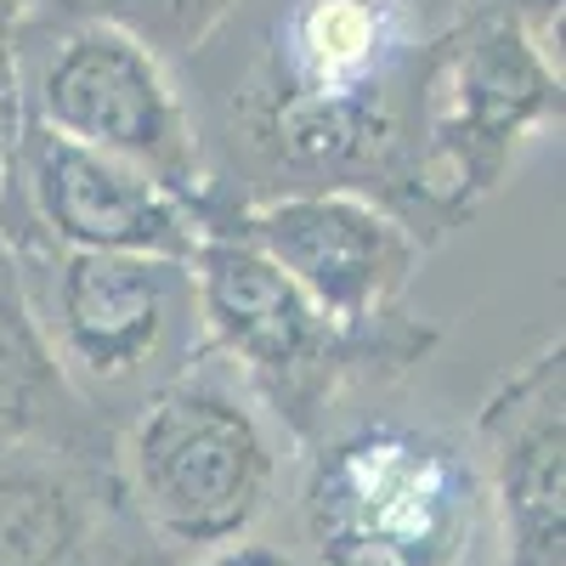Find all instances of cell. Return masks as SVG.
Listing matches in <instances>:
<instances>
[{
    "label": "cell",
    "mask_w": 566,
    "mask_h": 566,
    "mask_svg": "<svg viewBox=\"0 0 566 566\" xmlns=\"http://www.w3.org/2000/svg\"><path fill=\"white\" fill-rule=\"evenodd\" d=\"M431 34L408 0H272L216 91L221 205L363 193L402 216Z\"/></svg>",
    "instance_id": "cell-1"
},
{
    "label": "cell",
    "mask_w": 566,
    "mask_h": 566,
    "mask_svg": "<svg viewBox=\"0 0 566 566\" xmlns=\"http://www.w3.org/2000/svg\"><path fill=\"white\" fill-rule=\"evenodd\" d=\"M290 566H504L464 419L363 391L290 453Z\"/></svg>",
    "instance_id": "cell-2"
},
{
    "label": "cell",
    "mask_w": 566,
    "mask_h": 566,
    "mask_svg": "<svg viewBox=\"0 0 566 566\" xmlns=\"http://www.w3.org/2000/svg\"><path fill=\"white\" fill-rule=\"evenodd\" d=\"M290 453V437L244 374L210 346L114 437L130 515L181 566L261 538V522L283 499Z\"/></svg>",
    "instance_id": "cell-3"
},
{
    "label": "cell",
    "mask_w": 566,
    "mask_h": 566,
    "mask_svg": "<svg viewBox=\"0 0 566 566\" xmlns=\"http://www.w3.org/2000/svg\"><path fill=\"white\" fill-rule=\"evenodd\" d=\"M187 266L199 290L205 346L244 374L290 448L312 442L352 397L397 386L437 346V328L419 317H402L386 335H346L227 221L199 232Z\"/></svg>",
    "instance_id": "cell-4"
},
{
    "label": "cell",
    "mask_w": 566,
    "mask_h": 566,
    "mask_svg": "<svg viewBox=\"0 0 566 566\" xmlns=\"http://www.w3.org/2000/svg\"><path fill=\"white\" fill-rule=\"evenodd\" d=\"M18 266L40 340L74 397L119 424L205 352L193 266L165 255H97L40 239H0Z\"/></svg>",
    "instance_id": "cell-5"
},
{
    "label": "cell",
    "mask_w": 566,
    "mask_h": 566,
    "mask_svg": "<svg viewBox=\"0 0 566 566\" xmlns=\"http://www.w3.org/2000/svg\"><path fill=\"white\" fill-rule=\"evenodd\" d=\"M560 125V69L499 7H470L431 34L413 103V159L402 221L419 244L476 216L515 159V148Z\"/></svg>",
    "instance_id": "cell-6"
},
{
    "label": "cell",
    "mask_w": 566,
    "mask_h": 566,
    "mask_svg": "<svg viewBox=\"0 0 566 566\" xmlns=\"http://www.w3.org/2000/svg\"><path fill=\"white\" fill-rule=\"evenodd\" d=\"M12 103L23 119L159 181L170 199L199 210V227L221 205L205 130L170 69L108 23L23 7L12 40Z\"/></svg>",
    "instance_id": "cell-7"
},
{
    "label": "cell",
    "mask_w": 566,
    "mask_h": 566,
    "mask_svg": "<svg viewBox=\"0 0 566 566\" xmlns=\"http://www.w3.org/2000/svg\"><path fill=\"white\" fill-rule=\"evenodd\" d=\"M199 232V210L170 199L159 181L23 119L12 103L7 170H0V239L193 261Z\"/></svg>",
    "instance_id": "cell-8"
},
{
    "label": "cell",
    "mask_w": 566,
    "mask_h": 566,
    "mask_svg": "<svg viewBox=\"0 0 566 566\" xmlns=\"http://www.w3.org/2000/svg\"><path fill=\"white\" fill-rule=\"evenodd\" d=\"M227 221L255 244L295 290L346 335H386L397 328L402 295L424 261L419 232L363 193H283L261 205H221L205 216Z\"/></svg>",
    "instance_id": "cell-9"
},
{
    "label": "cell",
    "mask_w": 566,
    "mask_h": 566,
    "mask_svg": "<svg viewBox=\"0 0 566 566\" xmlns=\"http://www.w3.org/2000/svg\"><path fill=\"white\" fill-rule=\"evenodd\" d=\"M504 566H566V352L510 368L470 419Z\"/></svg>",
    "instance_id": "cell-10"
},
{
    "label": "cell",
    "mask_w": 566,
    "mask_h": 566,
    "mask_svg": "<svg viewBox=\"0 0 566 566\" xmlns=\"http://www.w3.org/2000/svg\"><path fill=\"white\" fill-rule=\"evenodd\" d=\"M0 566H181L119 488L114 459L0 442Z\"/></svg>",
    "instance_id": "cell-11"
},
{
    "label": "cell",
    "mask_w": 566,
    "mask_h": 566,
    "mask_svg": "<svg viewBox=\"0 0 566 566\" xmlns=\"http://www.w3.org/2000/svg\"><path fill=\"white\" fill-rule=\"evenodd\" d=\"M0 442L114 459V431L74 397L52 346L40 340L7 244H0Z\"/></svg>",
    "instance_id": "cell-12"
},
{
    "label": "cell",
    "mask_w": 566,
    "mask_h": 566,
    "mask_svg": "<svg viewBox=\"0 0 566 566\" xmlns=\"http://www.w3.org/2000/svg\"><path fill=\"white\" fill-rule=\"evenodd\" d=\"M23 7L108 23V29H119L125 40H136L142 52H154L170 69V63L193 57L244 0H23Z\"/></svg>",
    "instance_id": "cell-13"
},
{
    "label": "cell",
    "mask_w": 566,
    "mask_h": 566,
    "mask_svg": "<svg viewBox=\"0 0 566 566\" xmlns=\"http://www.w3.org/2000/svg\"><path fill=\"white\" fill-rule=\"evenodd\" d=\"M193 566H290V555H283L277 544H266V538H250V544H232L221 555H205Z\"/></svg>",
    "instance_id": "cell-14"
},
{
    "label": "cell",
    "mask_w": 566,
    "mask_h": 566,
    "mask_svg": "<svg viewBox=\"0 0 566 566\" xmlns=\"http://www.w3.org/2000/svg\"><path fill=\"white\" fill-rule=\"evenodd\" d=\"M23 0H0V103L12 97V40H18Z\"/></svg>",
    "instance_id": "cell-15"
},
{
    "label": "cell",
    "mask_w": 566,
    "mask_h": 566,
    "mask_svg": "<svg viewBox=\"0 0 566 566\" xmlns=\"http://www.w3.org/2000/svg\"><path fill=\"white\" fill-rule=\"evenodd\" d=\"M7 136H12V97L0 103V170H7Z\"/></svg>",
    "instance_id": "cell-16"
},
{
    "label": "cell",
    "mask_w": 566,
    "mask_h": 566,
    "mask_svg": "<svg viewBox=\"0 0 566 566\" xmlns=\"http://www.w3.org/2000/svg\"><path fill=\"white\" fill-rule=\"evenodd\" d=\"M459 7H476V0H459Z\"/></svg>",
    "instance_id": "cell-17"
}]
</instances>
